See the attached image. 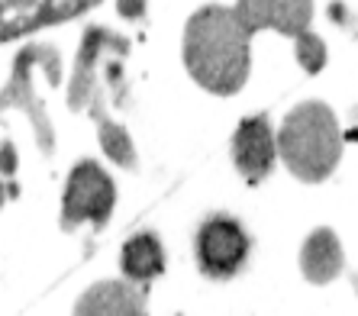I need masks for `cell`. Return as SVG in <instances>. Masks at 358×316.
Listing matches in <instances>:
<instances>
[{
	"label": "cell",
	"instance_id": "obj_1",
	"mask_svg": "<svg viewBox=\"0 0 358 316\" xmlns=\"http://www.w3.org/2000/svg\"><path fill=\"white\" fill-rule=\"evenodd\" d=\"M181 62L197 87L213 97H233L252 75V33L233 7L207 3L184 23Z\"/></svg>",
	"mask_w": 358,
	"mask_h": 316
},
{
	"label": "cell",
	"instance_id": "obj_2",
	"mask_svg": "<svg viewBox=\"0 0 358 316\" xmlns=\"http://www.w3.org/2000/svg\"><path fill=\"white\" fill-rule=\"evenodd\" d=\"M278 158L303 184H320L342 158V129L333 107L323 100H303L281 120Z\"/></svg>",
	"mask_w": 358,
	"mask_h": 316
},
{
	"label": "cell",
	"instance_id": "obj_3",
	"mask_svg": "<svg viewBox=\"0 0 358 316\" xmlns=\"http://www.w3.org/2000/svg\"><path fill=\"white\" fill-rule=\"evenodd\" d=\"M113 207H117V184L103 171V165L94 158L78 161L62 194V229L71 233L81 223L103 229L113 217Z\"/></svg>",
	"mask_w": 358,
	"mask_h": 316
},
{
	"label": "cell",
	"instance_id": "obj_4",
	"mask_svg": "<svg viewBox=\"0 0 358 316\" xmlns=\"http://www.w3.org/2000/svg\"><path fill=\"white\" fill-rule=\"evenodd\" d=\"M252 252V236L236 217L213 213L197 226L194 236V258H197L200 275L213 281H229L245 268Z\"/></svg>",
	"mask_w": 358,
	"mask_h": 316
},
{
	"label": "cell",
	"instance_id": "obj_5",
	"mask_svg": "<svg viewBox=\"0 0 358 316\" xmlns=\"http://www.w3.org/2000/svg\"><path fill=\"white\" fill-rule=\"evenodd\" d=\"M229 155L233 165L249 184H262L278 165V133L271 126L268 113L245 117L233 133L229 142Z\"/></svg>",
	"mask_w": 358,
	"mask_h": 316
},
{
	"label": "cell",
	"instance_id": "obj_6",
	"mask_svg": "<svg viewBox=\"0 0 358 316\" xmlns=\"http://www.w3.org/2000/svg\"><path fill=\"white\" fill-rule=\"evenodd\" d=\"M71 316H149V310L133 281H100L78 297Z\"/></svg>",
	"mask_w": 358,
	"mask_h": 316
},
{
	"label": "cell",
	"instance_id": "obj_7",
	"mask_svg": "<svg viewBox=\"0 0 358 316\" xmlns=\"http://www.w3.org/2000/svg\"><path fill=\"white\" fill-rule=\"evenodd\" d=\"M345 268V252H342L339 236L329 226H320L307 236L300 249V271L310 284H329L342 275Z\"/></svg>",
	"mask_w": 358,
	"mask_h": 316
},
{
	"label": "cell",
	"instance_id": "obj_8",
	"mask_svg": "<svg viewBox=\"0 0 358 316\" xmlns=\"http://www.w3.org/2000/svg\"><path fill=\"white\" fill-rule=\"evenodd\" d=\"M120 268L123 278L133 284H149L165 271V249L155 233H136L133 239L123 242L120 252Z\"/></svg>",
	"mask_w": 358,
	"mask_h": 316
},
{
	"label": "cell",
	"instance_id": "obj_9",
	"mask_svg": "<svg viewBox=\"0 0 358 316\" xmlns=\"http://www.w3.org/2000/svg\"><path fill=\"white\" fill-rule=\"evenodd\" d=\"M110 42V33L100 29V26H91L81 39V49H78L75 59V71H71V87H68V103L75 110H81L87 103V97L94 94V78H97V62L103 45Z\"/></svg>",
	"mask_w": 358,
	"mask_h": 316
},
{
	"label": "cell",
	"instance_id": "obj_10",
	"mask_svg": "<svg viewBox=\"0 0 358 316\" xmlns=\"http://www.w3.org/2000/svg\"><path fill=\"white\" fill-rule=\"evenodd\" d=\"M97 142H100V152H103L113 165L126 168V171H136V168H139L136 142H133V136L126 133L123 123H113V120L103 117L97 126Z\"/></svg>",
	"mask_w": 358,
	"mask_h": 316
},
{
	"label": "cell",
	"instance_id": "obj_11",
	"mask_svg": "<svg viewBox=\"0 0 358 316\" xmlns=\"http://www.w3.org/2000/svg\"><path fill=\"white\" fill-rule=\"evenodd\" d=\"M313 23V0H271V29L287 39H300Z\"/></svg>",
	"mask_w": 358,
	"mask_h": 316
},
{
	"label": "cell",
	"instance_id": "obj_12",
	"mask_svg": "<svg viewBox=\"0 0 358 316\" xmlns=\"http://www.w3.org/2000/svg\"><path fill=\"white\" fill-rule=\"evenodd\" d=\"M294 55H297V65L303 68L307 75H320L326 68V42L310 29V33H303L300 39H294Z\"/></svg>",
	"mask_w": 358,
	"mask_h": 316
},
{
	"label": "cell",
	"instance_id": "obj_13",
	"mask_svg": "<svg viewBox=\"0 0 358 316\" xmlns=\"http://www.w3.org/2000/svg\"><path fill=\"white\" fill-rule=\"evenodd\" d=\"M236 17L252 36L271 29V0H236Z\"/></svg>",
	"mask_w": 358,
	"mask_h": 316
},
{
	"label": "cell",
	"instance_id": "obj_14",
	"mask_svg": "<svg viewBox=\"0 0 358 316\" xmlns=\"http://www.w3.org/2000/svg\"><path fill=\"white\" fill-rule=\"evenodd\" d=\"M17 168H20V158H17V145L13 142H0V175H7L13 178L17 175Z\"/></svg>",
	"mask_w": 358,
	"mask_h": 316
},
{
	"label": "cell",
	"instance_id": "obj_15",
	"mask_svg": "<svg viewBox=\"0 0 358 316\" xmlns=\"http://www.w3.org/2000/svg\"><path fill=\"white\" fill-rule=\"evenodd\" d=\"M149 10V0H117V13L123 20H142Z\"/></svg>",
	"mask_w": 358,
	"mask_h": 316
},
{
	"label": "cell",
	"instance_id": "obj_16",
	"mask_svg": "<svg viewBox=\"0 0 358 316\" xmlns=\"http://www.w3.org/2000/svg\"><path fill=\"white\" fill-rule=\"evenodd\" d=\"M17 194H20L17 181H3V178H0V207H3L10 197H17Z\"/></svg>",
	"mask_w": 358,
	"mask_h": 316
},
{
	"label": "cell",
	"instance_id": "obj_17",
	"mask_svg": "<svg viewBox=\"0 0 358 316\" xmlns=\"http://www.w3.org/2000/svg\"><path fill=\"white\" fill-rule=\"evenodd\" d=\"M355 287H358V281H355Z\"/></svg>",
	"mask_w": 358,
	"mask_h": 316
}]
</instances>
